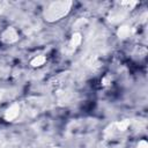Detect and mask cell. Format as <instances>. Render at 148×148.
Wrapping results in <instances>:
<instances>
[{"mask_svg": "<svg viewBox=\"0 0 148 148\" xmlns=\"http://www.w3.org/2000/svg\"><path fill=\"white\" fill-rule=\"evenodd\" d=\"M130 35H131V29H130V27H127V25H124V27H121V28L118 30V36L121 37V38H126V37H128Z\"/></svg>", "mask_w": 148, "mask_h": 148, "instance_id": "obj_5", "label": "cell"}, {"mask_svg": "<svg viewBox=\"0 0 148 148\" xmlns=\"http://www.w3.org/2000/svg\"><path fill=\"white\" fill-rule=\"evenodd\" d=\"M17 39H18V35H17L16 30H15L14 28H12V27L7 28V29L2 32V35H1V40L5 42V43H7V44L14 43V42H16Z\"/></svg>", "mask_w": 148, "mask_h": 148, "instance_id": "obj_2", "label": "cell"}, {"mask_svg": "<svg viewBox=\"0 0 148 148\" xmlns=\"http://www.w3.org/2000/svg\"><path fill=\"white\" fill-rule=\"evenodd\" d=\"M9 140L8 138H3L2 135H0V148H9Z\"/></svg>", "mask_w": 148, "mask_h": 148, "instance_id": "obj_7", "label": "cell"}, {"mask_svg": "<svg viewBox=\"0 0 148 148\" xmlns=\"http://www.w3.org/2000/svg\"><path fill=\"white\" fill-rule=\"evenodd\" d=\"M71 1H56L51 2L44 10V17L49 22H54L62 18L71 10Z\"/></svg>", "mask_w": 148, "mask_h": 148, "instance_id": "obj_1", "label": "cell"}, {"mask_svg": "<svg viewBox=\"0 0 148 148\" xmlns=\"http://www.w3.org/2000/svg\"><path fill=\"white\" fill-rule=\"evenodd\" d=\"M45 57L44 56H37L36 58H34L32 60H31V65L34 66V67H38V66H42L44 62H45Z\"/></svg>", "mask_w": 148, "mask_h": 148, "instance_id": "obj_6", "label": "cell"}, {"mask_svg": "<svg viewBox=\"0 0 148 148\" xmlns=\"http://www.w3.org/2000/svg\"><path fill=\"white\" fill-rule=\"evenodd\" d=\"M136 148H148V143H147V141H145V140L139 141V143H138Z\"/></svg>", "mask_w": 148, "mask_h": 148, "instance_id": "obj_8", "label": "cell"}, {"mask_svg": "<svg viewBox=\"0 0 148 148\" xmlns=\"http://www.w3.org/2000/svg\"><path fill=\"white\" fill-rule=\"evenodd\" d=\"M80 43H81V35H80V34H74V35L72 36L71 40H69V46H71L72 49H75Z\"/></svg>", "mask_w": 148, "mask_h": 148, "instance_id": "obj_4", "label": "cell"}, {"mask_svg": "<svg viewBox=\"0 0 148 148\" xmlns=\"http://www.w3.org/2000/svg\"><path fill=\"white\" fill-rule=\"evenodd\" d=\"M53 148H60V147H53Z\"/></svg>", "mask_w": 148, "mask_h": 148, "instance_id": "obj_9", "label": "cell"}, {"mask_svg": "<svg viewBox=\"0 0 148 148\" xmlns=\"http://www.w3.org/2000/svg\"><path fill=\"white\" fill-rule=\"evenodd\" d=\"M20 113V105L17 103H14L12 104L5 112V119L10 121V120H14Z\"/></svg>", "mask_w": 148, "mask_h": 148, "instance_id": "obj_3", "label": "cell"}]
</instances>
